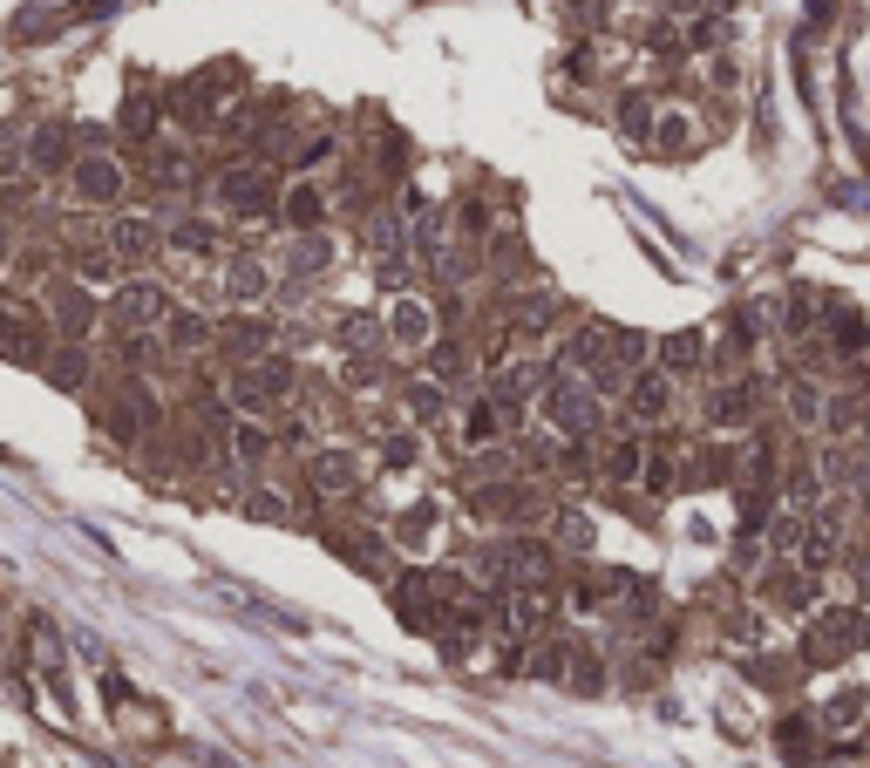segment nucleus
<instances>
[{
    "label": "nucleus",
    "instance_id": "nucleus-40",
    "mask_svg": "<svg viewBox=\"0 0 870 768\" xmlns=\"http://www.w3.org/2000/svg\"><path fill=\"white\" fill-rule=\"evenodd\" d=\"M415 456H422V442H415V429H394V435L381 442V463H388V469H409Z\"/></svg>",
    "mask_w": 870,
    "mask_h": 768
},
{
    "label": "nucleus",
    "instance_id": "nucleus-8",
    "mask_svg": "<svg viewBox=\"0 0 870 768\" xmlns=\"http://www.w3.org/2000/svg\"><path fill=\"white\" fill-rule=\"evenodd\" d=\"M544 388H551V368H544V360H503V368L490 375V394L510 409V422H518L531 401H544Z\"/></svg>",
    "mask_w": 870,
    "mask_h": 768
},
{
    "label": "nucleus",
    "instance_id": "nucleus-20",
    "mask_svg": "<svg viewBox=\"0 0 870 768\" xmlns=\"http://www.w3.org/2000/svg\"><path fill=\"white\" fill-rule=\"evenodd\" d=\"M435 538H443V504H409L402 517H394V544H402V551H428Z\"/></svg>",
    "mask_w": 870,
    "mask_h": 768
},
{
    "label": "nucleus",
    "instance_id": "nucleus-21",
    "mask_svg": "<svg viewBox=\"0 0 870 768\" xmlns=\"http://www.w3.org/2000/svg\"><path fill=\"white\" fill-rule=\"evenodd\" d=\"M286 272H293V279H320V272H334V238H327V231H293Z\"/></svg>",
    "mask_w": 870,
    "mask_h": 768
},
{
    "label": "nucleus",
    "instance_id": "nucleus-22",
    "mask_svg": "<svg viewBox=\"0 0 870 768\" xmlns=\"http://www.w3.org/2000/svg\"><path fill=\"white\" fill-rule=\"evenodd\" d=\"M272 293V266L265 259H252V252H239L225 266V300H239V306H252V300H265Z\"/></svg>",
    "mask_w": 870,
    "mask_h": 768
},
{
    "label": "nucleus",
    "instance_id": "nucleus-34",
    "mask_svg": "<svg viewBox=\"0 0 870 768\" xmlns=\"http://www.w3.org/2000/svg\"><path fill=\"white\" fill-rule=\"evenodd\" d=\"M837 544H844V538H837V523H829V517H809V531H803V551H796V558H803V572H816V564H829V558H837Z\"/></svg>",
    "mask_w": 870,
    "mask_h": 768
},
{
    "label": "nucleus",
    "instance_id": "nucleus-41",
    "mask_svg": "<svg viewBox=\"0 0 870 768\" xmlns=\"http://www.w3.org/2000/svg\"><path fill=\"white\" fill-rule=\"evenodd\" d=\"M803 531H809V517H803V510H782L775 531H769V544H775V551H803Z\"/></svg>",
    "mask_w": 870,
    "mask_h": 768
},
{
    "label": "nucleus",
    "instance_id": "nucleus-13",
    "mask_svg": "<svg viewBox=\"0 0 870 768\" xmlns=\"http://www.w3.org/2000/svg\"><path fill=\"white\" fill-rule=\"evenodd\" d=\"M48 334L55 327H42V313H34L21 293L8 300V354L21 360V368H42V360H48Z\"/></svg>",
    "mask_w": 870,
    "mask_h": 768
},
{
    "label": "nucleus",
    "instance_id": "nucleus-46",
    "mask_svg": "<svg viewBox=\"0 0 870 768\" xmlns=\"http://www.w3.org/2000/svg\"><path fill=\"white\" fill-rule=\"evenodd\" d=\"M640 483H646L653 497H666V490H674V456H660V450H653V456H646V476H640Z\"/></svg>",
    "mask_w": 870,
    "mask_h": 768
},
{
    "label": "nucleus",
    "instance_id": "nucleus-43",
    "mask_svg": "<svg viewBox=\"0 0 870 768\" xmlns=\"http://www.w3.org/2000/svg\"><path fill=\"white\" fill-rule=\"evenodd\" d=\"M246 517H259V523H286L293 510H286L280 490H252V497H246Z\"/></svg>",
    "mask_w": 870,
    "mask_h": 768
},
{
    "label": "nucleus",
    "instance_id": "nucleus-1",
    "mask_svg": "<svg viewBox=\"0 0 870 768\" xmlns=\"http://www.w3.org/2000/svg\"><path fill=\"white\" fill-rule=\"evenodd\" d=\"M599 388H591L585 375H551V388H544V401H537V409H544V422L551 429H558V435H591V429H599Z\"/></svg>",
    "mask_w": 870,
    "mask_h": 768
},
{
    "label": "nucleus",
    "instance_id": "nucleus-11",
    "mask_svg": "<svg viewBox=\"0 0 870 768\" xmlns=\"http://www.w3.org/2000/svg\"><path fill=\"white\" fill-rule=\"evenodd\" d=\"M327 212H334V197H327V184H313V171H300V177L280 191L286 231H327Z\"/></svg>",
    "mask_w": 870,
    "mask_h": 768
},
{
    "label": "nucleus",
    "instance_id": "nucleus-9",
    "mask_svg": "<svg viewBox=\"0 0 870 768\" xmlns=\"http://www.w3.org/2000/svg\"><path fill=\"white\" fill-rule=\"evenodd\" d=\"M75 137H83V130L55 123V116H48V123H34V130L21 137V150H28V171H42V177H55V171H75V156H83V150H75Z\"/></svg>",
    "mask_w": 870,
    "mask_h": 768
},
{
    "label": "nucleus",
    "instance_id": "nucleus-25",
    "mask_svg": "<svg viewBox=\"0 0 870 768\" xmlns=\"http://www.w3.org/2000/svg\"><path fill=\"white\" fill-rule=\"evenodd\" d=\"M164 340H171V354H205V347H218V327L205 313H171L164 320Z\"/></svg>",
    "mask_w": 870,
    "mask_h": 768
},
{
    "label": "nucleus",
    "instance_id": "nucleus-23",
    "mask_svg": "<svg viewBox=\"0 0 870 768\" xmlns=\"http://www.w3.org/2000/svg\"><path fill=\"white\" fill-rule=\"evenodd\" d=\"M646 143H653L660 156H687V150L700 143V123H694L687 109H660V116H653V137H646Z\"/></svg>",
    "mask_w": 870,
    "mask_h": 768
},
{
    "label": "nucleus",
    "instance_id": "nucleus-19",
    "mask_svg": "<svg viewBox=\"0 0 870 768\" xmlns=\"http://www.w3.org/2000/svg\"><path fill=\"white\" fill-rule=\"evenodd\" d=\"M863 721H870V686H844V694H829L823 714H816L823 735H857Z\"/></svg>",
    "mask_w": 870,
    "mask_h": 768
},
{
    "label": "nucleus",
    "instance_id": "nucleus-27",
    "mask_svg": "<svg viewBox=\"0 0 870 768\" xmlns=\"http://www.w3.org/2000/svg\"><path fill=\"white\" fill-rule=\"evenodd\" d=\"M782 401H789V422H796V429H816V422L829 415V401H823V388H816L809 375L789 381V388H782Z\"/></svg>",
    "mask_w": 870,
    "mask_h": 768
},
{
    "label": "nucleus",
    "instance_id": "nucleus-29",
    "mask_svg": "<svg viewBox=\"0 0 870 768\" xmlns=\"http://www.w3.org/2000/svg\"><path fill=\"white\" fill-rule=\"evenodd\" d=\"M646 456H653V450H646L640 435H619L612 450H606V476H612V483H640V476H646Z\"/></svg>",
    "mask_w": 870,
    "mask_h": 768
},
{
    "label": "nucleus",
    "instance_id": "nucleus-6",
    "mask_svg": "<svg viewBox=\"0 0 870 768\" xmlns=\"http://www.w3.org/2000/svg\"><path fill=\"white\" fill-rule=\"evenodd\" d=\"M388 347H402V354H428L435 347V306L422 293H394L388 300Z\"/></svg>",
    "mask_w": 870,
    "mask_h": 768
},
{
    "label": "nucleus",
    "instance_id": "nucleus-17",
    "mask_svg": "<svg viewBox=\"0 0 870 768\" xmlns=\"http://www.w3.org/2000/svg\"><path fill=\"white\" fill-rule=\"evenodd\" d=\"M89 368H96V360H89V347H83V340H55V347H48V360H42L34 375H42L48 388H62V394H83V388H89Z\"/></svg>",
    "mask_w": 870,
    "mask_h": 768
},
{
    "label": "nucleus",
    "instance_id": "nucleus-26",
    "mask_svg": "<svg viewBox=\"0 0 870 768\" xmlns=\"http://www.w3.org/2000/svg\"><path fill=\"white\" fill-rule=\"evenodd\" d=\"M422 360H428V375L443 381V388L469 381V368H477V360H469V347H463V340H449V334H435V347H428Z\"/></svg>",
    "mask_w": 870,
    "mask_h": 768
},
{
    "label": "nucleus",
    "instance_id": "nucleus-28",
    "mask_svg": "<svg viewBox=\"0 0 870 768\" xmlns=\"http://www.w3.org/2000/svg\"><path fill=\"white\" fill-rule=\"evenodd\" d=\"M272 456V429H265V415H246V422H231V463H265Z\"/></svg>",
    "mask_w": 870,
    "mask_h": 768
},
{
    "label": "nucleus",
    "instance_id": "nucleus-36",
    "mask_svg": "<svg viewBox=\"0 0 870 768\" xmlns=\"http://www.w3.org/2000/svg\"><path fill=\"white\" fill-rule=\"evenodd\" d=\"M171 246L211 259V252H218V225H211V218H184V225H171Z\"/></svg>",
    "mask_w": 870,
    "mask_h": 768
},
{
    "label": "nucleus",
    "instance_id": "nucleus-24",
    "mask_svg": "<svg viewBox=\"0 0 870 768\" xmlns=\"http://www.w3.org/2000/svg\"><path fill=\"white\" fill-rule=\"evenodd\" d=\"M660 368H666V375H700V368H707V334H700V327L666 334V340H660Z\"/></svg>",
    "mask_w": 870,
    "mask_h": 768
},
{
    "label": "nucleus",
    "instance_id": "nucleus-3",
    "mask_svg": "<svg viewBox=\"0 0 870 768\" xmlns=\"http://www.w3.org/2000/svg\"><path fill=\"white\" fill-rule=\"evenodd\" d=\"M96 320H109V306H96L89 279H48V327H55V340H89Z\"/></svg>",
    "mask_w": 870,
    "mask_h": 768
},
{
    "label": "nucleus",
    "instance_id": "nucleus-48",
    "mask_svg": "<svg viewBox=\"0 0 870 768\" xmlns=\"http://www.w3.org/2000/svg\"><path fill=\"white\" fill-rule=\"evenodd\" d=\"M612 360H626V368H640V360H646V340L632 334V327H612Z\"/></svg>",
    "mask_w": 870,
    "mask_h": 768
},
{
    "label": "nucleus",
    "instance_id": "nucleus-33",
    "mask_svg": "<svg viewBox=\"0 0 870 768\" xmlns=\"http://www.w3.org/2000/svg\"><path fill=\"white\" fill-rule=\"evenodd\" d=\"M156 123H164V102L156 96H130L123 102V137L130 143H156Z\"/></svg>",
    "mask_w": 870,
    "mask_h": 768
},
{
    "label": "nucleus",
    "instance_id": "nucleus-32",
    "mask_svg": "<svg viewBox=\"0 0 870 768\" xmlns=\"http://www.w3.org/2000/svg\"><path fill=\"white\" fill-rule=\"evenodd\" d=\"M381 334H388V320H374V313H340V327H334V340H340L347 354L381 347Z\"/></svg>",
    "mask_w": 870,
    "mask_h": 768
},
{
    "label": "nucleus",
    "instance_id": "nucleus-37",
    "mask_svg": "<svg viewBox=\"0 0 870 768\" xmlns=\"http://www.w3.org/2000/svg\"><path fill=\"white\" fill-rule=\"evenodd\" d=\"M150 177L164 184V191H184V177H191V156H184V150H171V143H150Z\"/></svg>",
    "mask_w": 870,
    "mask_h": 768
},
{
    "label": "nucleus",
    "instance_id": "nucleus-30",
    "mask_svg": "<svg viewBox=\"0 0 870 768\" xmlns=\"http://www.w3.org/2000/svg\"><path fill=\"white\" fill-rule=\"evenodd\" d=\"M368 246H374V259H402L415 238H409V225H402V212H374V225H368Z\"/></svg>",
    "mask_w": 870,
    "mask_h": 768
},
{
    "label": "nucleus",
    "instance_id": "nucleus-39",
    "mask_svg": "<svg viewBox=\"0 0 870 768\" xmlns=\"http://www.w3.org/2000/svg\"><path fill=\"white\" fill-rule=\"evenodd\" d=\"M687 48H694V55H721V48H728V21H721V14H700V21L687 28Z\"/></svg>",
    "mask_w": 870,
    "mask_h": 768
},
{
    "label": "nucleus",
    "instance_id": "nucleus-7",
    "mask_svg": "<svg viewBox=\"0 0 870 768\" xmlns=\"http://www.w3.org/2000/svg\"><path fill=\"white\" fill-rule=\"evenodd\" d=\"M857 646H863V613H857V605H829V613H816V632H809L803 653L829 667V660L857 653Z\"/></svg>",
    "mask_w": 870,
    "mask_h": 768
},
{
    "label": "nucleus",
    "instance_id": "nucleus-42",
    "mask_svg": "<svg viewBox=\"0 0 870 768\" xmlns=\"http://www.w3.org/2000/svg\"><path fill=\"white\" fill-rule=\"evenodd\" d=\"M551 538H558V544H565V551H591V523H585V517H578V510H565V517H558V523H551Z\"/></svg>",
    "mask_w": 870,
    "mask_h": 768
},
{
    "label": "nucleus",
    "instance_id": "nucleus-38",
    "mask_svg": "<svg viewBox=\"0 0 870 768\" xmlns=\"http://www.w3.org/2000/svg\"><path fill=\"white\" fill-rule=\"evenodd\" d=\"M769 605H782V613H803V605H809L803 572H769Z\"/></svg>",
    "mask_w": 870,
    "mask_h": 768
},
{
    "label": "nucleus",
    "instance_id": "nucleus-16",
    "mask_svg": "<svg viewBox=\"0 0 870 768\" xmlns=\"http://www.w3.org/2000/svg\"><path fill=\"white\" fill-rule=\"evenodd\" d=\"M666 409H674V375L666 368H640L626 388V415L632 422H666Z\"/></svg>",
    "mask_w": 870,
    "mask_h": 768
},
{
    "label": "nucleus",
    "instance_id": "nucleus-4",
    "mask_svg": "<svg viewBox=\"0 0 870 768\" xmlns=\"http://www.w3.org/2000/svg\"><path fill=\"white\" fill-rule=\"evenodd\" d=\"M177 306L164 300V286H150V279H130V286H116L109 293V334H150V327H164Z\"/></svg>",
    "mask_w": 870,
    "mask_h": 768
},
{
    "label": "nucleus",
    "instance_id": "nucleus-12",
    "mask_svg": "<svg viewBox=\"0 0 870 768\" xmlns=\"http://www.w3.org/2000/svg\"><path fill=\"white\" fill-rule=\"evenodd\" d=\"M102 238H109V252H116V259H130V266H137V259H156V246H164L171 231L156 225V218H143V212H116V218L102 225Z\"/></svg>",
    "mask_w": 870,
    "mask_h": 768
},
{
    "label": "nucleus",
    "instance_id": "nucleus-31",
    "mask_svg": "<svg viewBox=\"0 0 870 768\" xmlns=\"http://www.w3.org/2000/svg\"><path fill=\"white\" fill-rule=\"evenodd\" d=\"M443 252H449V212L435 205V212H422V218H415V259H422V266H435Z\"/></svg>",
    "mask_w": 870,
    "mask_h": 768
},
{
    "label": "nucleus",
    "instance_id": "nucleus-35",
    "mask_svg": "<svg viewBox=\"0 0 870 768\" xmlns=\"http://www.w3.org/2000/svg\"><path fill=\"white\" fill-rule=\"evenodd\" d=\"M443 415H449V388L435 381V375L415 381V388H409V422H443Z\"/></svg>",
    "mask_w": 870,
    "mask_h": 768
},
{
    "label": "nucleus",
    "instance_id": "nucleus-14",
    "mask_svg": "<svg viewBox=\"0 0 870 768\" xmlns=\"http://www.w3.org/2000/svg\"><path fill=\"white\" fill-rule=\"evenodd\" d=\"M503 429H510V409H503V401L483 388L477 401H469V409H463V422H456V442H463V450H490V442H503Z\"/></svg>",
    "mask_w": 870,
    "mask_h": 768
},
{
    "label": "nucleus",
    "instance_id": "nucleus-2",
    "mask_svg": "<svg viewBox=\"0 0 870 768\" xmlns=\"http://www.w3.org/2000/svg\"><path fill=\"white\" fill-rule=\"evenodd\" d=\"M68 191H75V205H83V212H109V205H123L130 171L116 164V150H83V156H75V171H68Z\"/></svg>",
    "mask_w": 870,
    "mask_h": 768
},
{
    "label": "nucleus",
    "instance_id": "nucleus-49",
    "mask_svg": "<svg viewBox=\"0 0 870 768\" xmlns=\"http://www.w3.org/2000/svg\"><path fill=\"white\" fill-rule=\"evenodd\" d=\"M558 8H565L572 21H591V14H599V0H558Z\"/></svg>",
    "mask_w": 870,
    "mask_h": 768
},
{
    "label": "nucleus",
    "instance_id": "nucleus-5",
    "mask_svg": "<svg viewBox=\"0 0 870 768\" xmlns=\"http://www.w3.org/2000/svg\"><path fill=\"white\" fill-rule=\"evenodd\" d=\"M211 197L225 212H239V218H259V212H280V191H272V177L259 164H225L211 177Z\"/></svg>",
    "mask_w": 870,
    "mask_h": 768
},
{
    "label": "nucleus",
    "instance_id": "nucleus-45",
    "mask_svg": "<svg viewBox=\"0 0 870 768\" xmlns=\"http://www.w3.org/2000/svg\"><path fill=\"white\" fill-rule=\"evenodd\" d=\"M809 320H816V300L796 293V300H789V313H782V334H796V340H803V334H809Z\"/></svg>",
    "mask_w": 870,
    "mask_h": 768
},
{
    "label": "nucleus",
    "instance_id": "nucleus-15",
    "mask_svg": "<svg viewBox=\"0 0 870 768\" xmlns=\"http://www.w3.org/2000/svg\"><path fill=\"white\" fill-rule=\"evenodd\" d=\"M306 483H313V497H354L361 463H354V450H313L306 456Z\"/></svg>",
    "mask_w": 870,
    "mask_h": 768
},
{
    "label": "nucleus",
    "instance_id": "nucleus-18",
    "mask_svg": "<svg viewBox=\"0 0 870 768\" xmlns=\"http://www.w3.org/2000/svg\"><path fill=\"white\" fill-rule=\"evenodd\" d=\"M218 347L231 354V368H239V360L272 354V327H265L259 313H239V320H225V327H218Z\"/></svg>",
    "mask_w": 870,
    "mask_h": 768
},
{
    "label": "nucleus",
    "instance_id": "nucleus-47",
    "mask_svg": "<svg viewBox=\"0 0 870 768\" xmlns=\"http://www.w3.org/2000/svg\"><path fill=\"white\" fill-rule=\"evenodd\" d=\"M531 673H537V680H565V639H558V646H537V653H531Z\"/></svg>",
    "mask_w": 870,
    "mask_h": 768
},
{
    "label": "nucleus",
    "instance_id": "nucleus-10",
    "mask_svg": "<svg viewBox=\"0 0 870 768\" xmlns=\"http://www.w3.org/2000/svg\"><path fill=\"white\" fill-rule=\"evenodd\" d=\"M700 422H707V429H721V435L748 429V422H755V388H748V381H707V394H700Z\"/></svg>",
    "mask_w": 870,
    "mask_h": 768
},
{
    "label": "nucleus",
    "instance_id": "nucleus-44",
    "mask_svg": "<svg viewBox=\"0 0 870 768\" xmlns=\"http://www.w3.org/2000/svg\"><path fill=\"white\" fill-rule=\"evenodd\" d=\"M327 156H334V137H306V143L293 150V171H320Z\"/></svg>",
    "mask_w": 870,
    "mask_h": 768
}]
</instances>
